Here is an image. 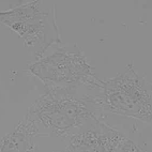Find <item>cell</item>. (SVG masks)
I'll return each mask as SVG.
<instances>
[{
    "instance_id": "obj_1",
    "label": "cell",
    "mask_w": 152,
    "mask_h": 152,
    "mask_svg": "<svg viewBox=\"0 0 152 152\" xmlns=\"http://www.w3.org/2000/svg\"><path fill=\"white\" fill-rule=\"evenodd\" d=\"M27 116L41 122L59 137H73L90 119H95L90 103L70 90L52 88L35 101Z\"/></svg>"
},
{
    "instance_id": "obj_2",
    "label": "cell",
    "mask_w": 152,
    "mask_h": 152,
    "mask_svg": "<svg viewBox=\"0 0 152 152\" xmlns=\"http://www.w3.org/2000/svg\"><path fill=\"white\" fill-rule=\"evenodd\" d=\"M95 102L110 113L152 123V87L133 71L102 83Z\"/></svg>"
},
{
    "instance_id": "obj_3",
    "label": "cell",
    "mask_w": 152,
    "mask_h": 152,
    "mask_svg": "<svg viewBox=\"0 0 152 152\" xmlns=\"http://www.w3.org/2000/svg\"><path fill=\"white\" fill-rule=\"evenodd\" d=\"M29 71L55 88L70 90L80 85L98 84L93 68L77 47H60L29 66Z\"/></svg>"
},
{
    "instance_id": "obj_4",
    "label": "cell",
    "mask_w": 152,
    "mask_h": 152,
    "mask_svg": "<svg viewBox=\"0 0 152 152\" xmlns=\"http://www.w3.org/2000/svg\"><path fill=\"white\" fill-rule=\"evenodd\" d=\"M125 141L121 133L96 120L86 131L74 135L66 148L58 152H116Z\"/></svg>"
},
{
    "instance_id": "obj_5",
    "label": "cell",
    "mask_w": 152,
    "mask_h": 152,
    "mask_svg": "<svg viewBox=\"0 0 152 152\" xmlns=\"http://www.w3.org/2000/svg\"><path fill=\"white\" fill-rule=\"evenodd\" d=\"M38 135L40 131L37 122L26 115L11 132L0 139V152H34Z\"/></svg>"
},
{
    "instance_id": "obj_6",
    "label": "cell",
    "mask_w": 152,
    "mask_h": 152,
    "mask_svg": "<svg viewBox=\"0 0 152 152\" xmlns=\"http://www.w3.org/2000/svg\"><path fill=\"white\" fill-rule=\"evenodd\" d=\"M40 4V1H31L26 4L15 7L8 11H0V24L11 28L23 23L45 19L47 13L41 11Z\"/></svg>"
},
{
    "instance_id": "obj_7",
    "label": "cell",
    "mask_w": 152,
    "mask_h": 152,
    "mask_svg": "<svg viewBox=\"0 0 152 152\" xmlns=\"http://www.w3.org/2000/svg\"><path fill=\"white\" fill-rule=\"evenodd\" d=\"M122 152H142V151L135 144H133L132 141L126 139V141H125L122 146Z\"/></svg>"
}]
</instances>
